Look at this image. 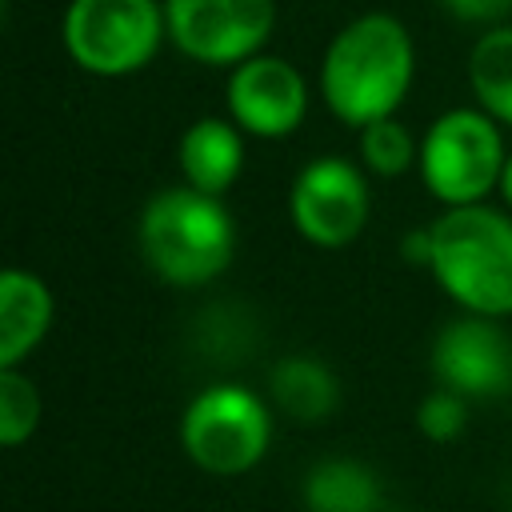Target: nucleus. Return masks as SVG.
Listing matches in <instances>:
<instances>
[{
  "instance_id": "12",
  "label": "nucleus",
  "mask_w": 512,
  "mask_h": 512,
  "mask_svg": "<svg viewBox=\"0 0 512 512\" xmlns=\"http://www.w3.org/2000/svg\"><path fill=\"white\" fill-rule=\"evenodd\" d=\"M52 288L24 268L0 276V368H20L52 328Z\"/></svg>"
},
{
  "instance_id": "17",
  "label": "nucleus",
  "mask_w": 512,
  "mask_h": 512,
  "mask_svg": "<svg viewBox=\"0 0 512 512\" xmlns=\"http://www.w3.org/2000/svg\"><path fill=\"white\" fill-rule=\"evenodd\" d=\"M40 428V392L20 368H0V444L20 448Z\"/></svg>"
},
{
  "instance_id": "6",
  "label": "nucleus",
  "mask_w": 512,
  "mask_h": 512,
  "mask_svg": "<svg viewBox=\"0 0 512 512\" xmlns=\"http://www.w3.org/2000/svg\"><path fill=\"white\" fill-rule=\"evenodd\" d=\"M64 48L92 76L140 72L168 36L156 0H72L64 12Z\"/></svg>"
},
{
  "instance_id": "3",
  "label": "nucleus",
  "mask_w": 512,
  "mask_h": 512,
  "mask_svg": "<svg viewBox=\"0 0 512 512\" xmlns=\"http://www.w3.org/2000/svg\"><path fill=\"white\" fill-rule=\"evenodd\" d=\"M140 256L172 288L212 284L236 252V224L220 196L188 184L156 192L140 212Z\"/></svg>"
},
{
  "instance_id": "13",
  "label": "nucleus",
  "mask_w": 512,
  "mask_h": 512,
  "mask_svg": "<svg viewBox=\"0 0 512 512\" xmlns=\"http://www.w3.org/2000/svg\"><path fill=\"white\" fill-rule=\"evenodd\" d=\"M268 392L296 424H320L340 408V380L316 356H284L268 372Z\"/></svg>"
},
{
  "instance_id": "9",
  "label": "nucleus",
  "mask_w": 512,
  "mask_h": 512,
  "mask_svg": "<svg viewBox=\"0 0 512 512\" xmlns=\"http://www.w3.org/2000/svg\"><path fill=\"white\" fill-rule=\"evenodd\" d=\"M432 376L464 400H496L512 388V336L492 316L464 312L436 332Z\"/></svg>"
},
{
  "instance_id": "7",
  "label": "nucleus",
  "mask_w": 512,
  "mask_h": 512,
  "mask_svg": "<svg viewBox=\"0 0 512 512\" xmlns=\"http://www.w3.org/2000/svg\"><path fill=\"white\" fill-rule=\"evenodd\" d=\"M164 24L188 60L236 68L268 44L276 0H164Z\"/></svg>"
},
{
  "instance_id": "18",
  "label": "nucleus",
  "mask_w": 512,
  "mask_h": 512,
  "mask_svg": "<svg viewBox=\"0 0 512 512\" xmlns=\"http://www.w3.org/2000/svg\"><path fill=\"white\" fill-rule=\"evenodd\" d=\"M464 424H468V400L460 396V392H452V388H432L420 404H416V428H420V436H428L432 444H448V440H456L460 432H464Z\"/></svg>"
},
{
  "instance_id": "2",
  "label": "nucleus",
  "mask_w": 512,
  "mask_h": 512,
  "mask_svg": "<svg viewBox=\"0 0 512 512\" xmlns=\"http://www.w3.org/2000/svg\"><path fill=\"white\" fill-rule=\"evenodd\" d=\"M432 280L472 316H512V216L488 204L444 208L432 224Z\"/></svg>"
},
{
  "instance_id": "8",
  "label": "nucleus",
  "mask_w": 512,
  "mask_h": 512,
  "mask_svg": "<svg viewBox=\"0 0 512 512\" xmlns=\"http://www.w3.org/2000/svg\"><path fill=\"white\" fill-rule=\"evenodd\" d=\"M368 180L344 156L308 160L288 188V216L316 248H344L368 224Z\"/></svg>"
},
{
  "instance_id": "5",
  "label": "nucleus",
  "mask_w": 512,
  "mask_h": 512,
  "mask_svg": "<svg viewBox=\"0 0 512 512\" xmlns=\"http://www.w3.org/2000/svg\"><path fill=\"white\" fill-rule=\"evenodd\" d=\"M272 444L268 404L244 384L200 388L180 416L184 456L212 476H240L264 460Z\"/></svg>"
},
{
  "instance_id": "16",
  "label": "nucleus",
  "mask_w": 512,
  "mask_h": 512,
  "mask_svg": "<svg viewBox=\"0 0 512 512\" xmlns=\"http://www.w3.org/2000/svg\"><path fill=\"white\" fill-rule=\"evenodd\" d=\"M360 160L368 172L392 180V176H404L412 164H420V140L408 132V124H400L396 116H384L360 128Z\"/></svg>"
},
{
  "instance_id": "19",
  "label": "nucleus",
  "mask_w": 512,
  "mask_h": 512,
  "mask_svg": "<svg viewBox=\"0 0 512 512\" xmlns=\"http://www.w3.org/2000/svg\"><path fill=\"white\" fill-rule=\"evenodd\" d=\"M456 20L464 24H496L512 12V0H440Z\"/></svg>"
},
{
  "instance_id": "20",
  "label": "nucleus",
  "mask_w": 512,
  "mask_h": 512,
  "mask_svg": "<svg viewBox=\"0 0 512 512\" xmlns=\"http://www.w3.org/2000/svg\"><path fill=\"white\" fill-rule=\"evenodd\" d=\"M400 256L408 260V264H416V268H428L432 264V228H412L404 240H400Z\"/></svg>"
},
{
  "instance_id": "4",
  "label": "nucleus",
  "mask_w": 512,
  "mask_h": 512,
  "mask_svg": "<svg viewBox=\"0 0 512 512\" xmlns=\"http://www.w3.org/2000/svg\"><path fill=\"white\" fill-rule=\"evenodd\" d=\"M504 136L500 124L480 108H452L428 124L420 136V180L444 208L484 204L500 188L504 172Z\"/></svg>"
},
{
  "instance_id": "11",
  "label": "nucleus",
  "mask_w": 512,
  "mask_h": 512,
  "mask_svg": "<svg viewBox=\"0 0 512 512\" xmlns=\"http://www.w3.org/2000/svg\"><path fill=\"white\" fill-rule=\"evenodd\" d=\"M176 160L188 188L204 196H224L244 168V136L224 116H200L184 128L176 144Z\"/></svg>"
},
{
  "instance_id": "1",
  "label": "nucleus",
  "mask_w": 512,
  "mask_h": 512,
  "mask_svg": "<svg viewBox=\"0 0 512 512\" xmlns=\"http://www.w3.org/2000/svg\"><path fill=\"white\" fill-rule=\"evenodd\" d=\"M416 76V48L392 12H364L348 20L320 64V96L348 128H368L396 116Z\"/></svg>"
},
{
  "instance_id": "14",
  "label": "nucleus",
  "mask_w": 512,
  "mask_h": 512,
  "mask_svg": "<svg viewBox=\"0 0 512 512\" xmlns=\"http://www.w3.org/2000/svg\"><path fill=\"white\" fill-rule=\"evenodd\" d=\"M304 508L308 512H384V492L368 464L332 456L308 468Z\"/></svg>"
},
{
  "instance_id": "21",
  "label": "nucleus",
  "mask_w": 512,
  "mask_h": 512,
  "mask_svg": "<svg viewBox=\"0 0 512 512\" xmlns=\"http://www.w3.org/2000/svg\"><path fill=\"white\" fill-rule=\"evenodd\" d=\"M500 196H504V204L512 208V152H508V160H504V172H500V188H496Z\"/></svg>"
},
{
  "instance_id": "10",
  "label": "nucleus",
  "mask_w": 512,
  "mask_h": 512,
  "mask_svg": "<svg viewBox=\"0 0 512 512\" xmlns=\"http://www.w3.org/2000/svg\"><path fill=\"white\" fill-rule=\"evenodd\" d=\"M228 120L256 136V140H280L292 136L308 116V84L296 64L284 56H252L232 68L228 88Z\"/></svg>"
},
{
  "instance_id": "15",
  "label": "nucleus",
  "mask_w": 512,
  "mask_h": 512,
  "mask_svg": "<svg viewBox=\"0 0 512 512\" xmlns=\"http://www.w3.org/2000/svg\"><path fill=\"white\" fill-rule=\"evenodd\" d=\"M468 84L496 124L512 128V24H492L468 52Z\"/></svg>"
}]
</instances>
